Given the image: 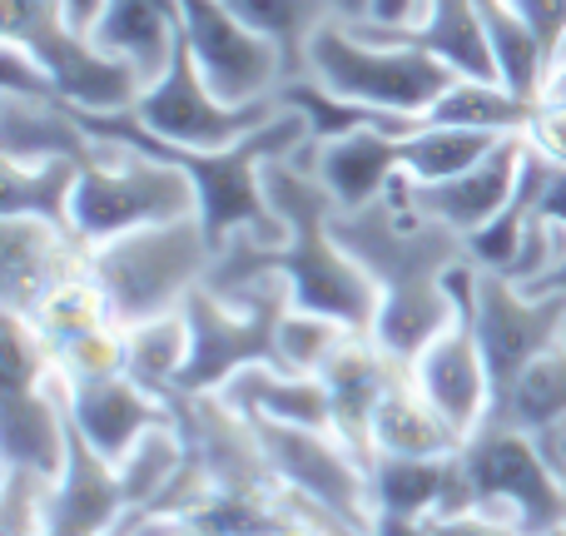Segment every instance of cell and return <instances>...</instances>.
Returning a JSON list of instances; mask_svg holds the SVG:
<instances>
[{
  "mask_svg": "<svg viewBox=\"0 0 566 536\" xmlns=\"http://www.w3.org/2000/svg\"><path fill=\"white\" fill-rule=\"evenodd\" d=\"M333 234L363 264V273L378 283L373 338L392 358L412 362L458 318V298H452L448 273L468 264V239L458 229L438 224V219L418 214L408 189H402V175L373 204L338 209L333 214Z\"/></svg>",
  "mask_w": 566,
  "mask_h": 536,
  "instance_id": "obj_1",
  "label": "cell"
},
{
  "mask_svg": "<svg viewBox=\"0 0 566 536\" xmlns=\"http://www.w3.org/2000/svg\"><path fill=\"white\" fill-rule=\"evenodd\" d=\"M80 125L90 129L95 139L119 149H145V155L159 159H175L199 189V219H205L209 239L219 249L229 244L234 234H254L264 244H279L283 239V219L269 204V189H264V169L269 159L283 155H298L308 145V119L298 109L283 105L269 125H259L254 135L234 139L224 149H179L155 139L145 125L135 119V109H109V115H95V109H75Z\"/></svg>",
  "mask_w": 566,
  "mask_h": 536,
  "instance_id": "obj_2",
  "label": "cell"
},
{
  "mask_svg": "<svg viewBox=\"0 0 566 536\" xmlns=\"http://www.w3.org/2000/svg\"><path fill=\"white\" fill-rule=\"evenodd\" d=\"M219 244L209 239L205 219H169L135 234L90 244V273L105 288V303L119 328H135L159 313H179L185 298L209 278Z\"/></svg>",
  "mask_w": 566,
  "mask_h": 536,
  "instance_id": "obj_3",
  "label": "cell"
},
{
  "mask_svg": "<svg viewBox=\"0 0 566 536\" xmlns=\"http://www.w3.org/2000/svg\"><path fill=\"white\" fill-rule=\"evenodd\" d=\"M289 308H293V288L283 273H259V278L224 293L199 283L185 298L189 362L185 378H179V392H219L234 372L254 368V362L283 368L279 328Z\"/></svg>",
  "mask_w": 566,
  "mask_h": 536,
  "instance_id": "obj_4",
  "label": "cell"
},
{
  "mask_svg": "<svg viewBox=\"0 0 566 536\" xmlns=\"http://www.w3.org/2000/svg\"><path fill=\"white\" fill-rule=\"evenodd\" d=\"M323 90L358 105L388 109V115L428 119L438 95L452 85V70L438 55L418 45H392V40H373L363 30L343 25V20H323L308 40V70Z\"/></svg>",
  "mask_w": 566,
  "mask_h": 536,
  "instance_id": "obj_5",
  "label": "cell"
},
{
  "mask_svg": "<svg viewBox=\"0 0 566 536\" xmlns=\"http://www.w3.org/2000/svg\"><path fill=\"white\" fill-rule=\"evenodd\" d=\"M189 214H199L195 179L175 159L145 155V149H115L99 165H85L70 199V224L85 244H105V239Z\"/></svg>",
  "mask_w": 566,
  "mask_h": 536,
  "instance_id": "obj_6",
  "label": "cell"
},
{
  "mask_svg": "<svg viewBox=\"0 0 566 536\" xmlns=\"http://www.w3.org/2000/svg\"><path fill=\"white\" fill-rule=\"evenodd\" d=\"M462 467H468L472 502L517 517L522 536L566 527V477L537 432L488 418L462 442Z\"/></svg>",
  "mask_w": 566,
  "mask_h": 536,
  "instance_id": "obj_7",
  "label": "cell"
},
{
  "mask_svg": "<svg viewBox=\"0 0 566 536\" xmlns=\"http://www.w3.org/2000/svg\"><path fill=\"white\" fill-rule=\"evenodd\" d=\"M264 442L269 462L279 467V477L289 482L293 507L328 512L333 522H343L348 532L373 536L378 522V502H373V477L368 458L353 448L343 432L333 428H293V422H269L249 418Z\"/></svg>",
  "mask_w": 566,
  "mask_h": 536,
  "instance_id": "obj_8",
  "label": "cell"
},
{
  "mask_svg": "<svg viewBox=\"0 0 566 536\" xmlns=\"http://www.w3.org/2000/svg\"><path fill=\"white\" fill-rule=\"evenodd\" d=\"M279 99H254V105H234L224 99L214 85L205 80L199 70L195 50L185 40V25H179V45H175V60L169 70L145 85V95L135 99V119L149 129L155 139L165 145H179V149H224L234 139L254 135L259 125L279 115Z\"/></svg>",
  "mask_w": 566,
  "mask_h": 536,
  "instance_id": "obj_9",
  "label": "cell"
},
{
  "mask_svg": "<svg viewBox=\"0 0 566 536\" xmlns=\"http://www.w3.org/2000/svg\"><path fill=\"white\" fill-rule=\"evenodd\" d=\"M472 323L482 358L492 372V408L512 392V382L557 343H566V293H527L507 273L478 269L472 278Z\"/></svg>",
  "mask_w": 566,
  "mask_h": 536,
  "instance_id": "obj_10",
  "label": "cell"
},
{
  "mask_svg": "<svg viewBox=\"0 0 566 536\" xmlns=\"http://www.w3.org/2000/svg\"><path fill=\"white\" fill-rule=\"evenodd\" d=\"M472 278H478L472 259L448 273L452 298H458V318L412 358V382L462 438H472L492 412V372H488V358H482L478 323H472Z\"/></svg>",
  "mask_w": 566,
  "mask_h": 536,
  "instance_id": "obj_11",
  "label": "cell"
},
{
  "mask_svg": "<svg viewBox=\"0 0 566 536\" xmlns=\"http://www.w3.org/2000/svg\"><path fill=\"white\" fill-rule=\"evenodd\" d=\"M179 25L195 50L205 80L234 105L279 99V85L289 80V60L269 35L234 15L224 0H179Z\"/></svg>",
  "mask_w": 566,
  "mask_h": 536,
  "instance_id": "obj_12",
  "label": "cell"
},
{
  "mask_svg": "<svg viewBox=\"0 0 566 536\" xmlns=\"http://www.w3.org/2000/svg\"><path fill=\"white\" fill-rule=\"evenodd\" d=\"M0 40H20L30 55L45 65V75L55 80L60 99L75 109H95V115H109V109H135V99L145 95V80L129 60L109 55V50L95 45V35H80L70 30L65 10H45L40 20H30L20 35H0Z\"/></svg>",
  "mask_w": 566,
  "mask_h": 536,
  "instance_id": "obj_13",
  "label": "cell"
},
{
  "mask_svg": "<svg viewBox=\"0 0 566 536\" xmlns=\"http://www.w3.org/2000/svg\"><path fill=\"white\" fill-rule=\"evenodd\" d=\"M90 269V244L50 219L0 214V293L6 313H35L65 278Z\"/></svg>",
  "mask_w": 566,
  "mask_h": 536,
  "instance_id": "obj_14",
  "label": "cell"
},
{
  "mask_svg": "<svg viewBox=\"0 0 566 536\" xmlns=\"http://www.w3.org/2000/svg\"><path fill=\"white\" fill-rule=\"evenodd\" d=\"M65 402H70V428L119 467L139 442L155 428L175 422V402L159 392L139 388L125 372H105V378H85V382H65Z\"/></svg>",
  "mask_w": 566,
  "mask_h": 536,
  "instance_id": "obj_15",
  "label": "cell"
},
{
  "mask_svg": "<svg viewBox=\"0 0 566 536\" xmlns=\"http://www.w3.org/2000/svg\"><path fill=\"white\" fill-rule=\"evenodd\" d=\"M522 159H527V139L507 135L502 145H492L472 169H462V175L438 179V185H418V179L402 175V189H408V199H412L418 214L438 219V224L458 229V234L468 239V234H478L482 224H492V219L507 209V199L517 195Z\"/></svg>",
  "mask_w": 566,
  "mask_h": 536,
  "instance_id": "obj_16",
  "label": "cell"
},
{
  "mask_svg": "<svg viewBox=\"0 0 566 536\" xmlns=\"http://www.w3.org/2000/svg\"><path fill=\"white\" fill-rule=\"evenodd\" d=\"M0 462L60 482L70 462V402L60 368L35 382H6L0 408Z\"/></svg>",
  "mask_w": 566,
  "mask_h": 536,
  "instance_id": "obj_17",
  "label": "cell"
},
{
  "mask_svg": "<svg viewBox=\"0 0 566 536\" xmlns=\"http://www.w3.org/2000/svg\"><path fill=\"white\" fill-rule=\"evenodd\" d=\"M412 362L392 358L373 333H348V338L333 348V358L318 368L323 388L333 402V428L373 462V412L378 402L408 378Z\"/></svg>",
  "mask_w": 566,
  "mask_h": 536,
  "instance_id": "obj_18",
  "label": "cell"
},
{
  "mask_svg": "<svg viewBox=\"0 0 566 536\" xmlns=\"http://www.w3.org/2000/svg\"><path fill=\"white\" fill-rule=\"evenodd\" d=\"M368 477H373L378 517L428 522V517H442V512L478 507V502H472V487H468V467H462V448L438 452V458L373 452Z\"/></svg>",
  "mask_w": 566,
  "mask_h": 536,
  "instance_id": "obj_19",
  "label": "cell"
},
{
  "mask_svg": "<svg viewBox=\"0 0 566 536\" xmlns=\"http://www.w3.org/2000/svg\"><path fill=\"white\" fill-rule=\"evenodd\" d=\"M119 145L95 139L80 125L75 105L65 99H30L0 90V159L15 165H45V159H75V165H99Z\"/></svg>",
  "mask_w": 566,
  "mask_h": 536,
  "instance_id": "obj_20",
  "label": "cell"
},
{
  "mask_svg": "<svg viewBox=\"0 0 566 536\" xmlns=\"http://www.w3.org/2000/svg\"><path fill=\"white\" fill-rule=\"evenodd\" d=\"M298 159L318 175V185L333 195L338 209H363L392 189L402 175V135L388 129H348L338 139H313L298 149Z\"/></svg>",
  "mask_w": 566,
  "mask_h": 536,
  "instance_id": "obj_21",
  "label": "cell"
},
{
  "mask_svg": "<svg viewBox=\"0 0 566 536\" xmlns=\"http://www.w3.org/2000/svg\"><path fill=\"white\" fill-rule=\"evenodd\" d=\"M343 25H348V20H343ZM353 30H363V35H373V40H392V45L428 50L452 75L502 80L488 25H482V15H478V0H428L412 25H373V20H363V25H353Z\"/></svg>",
  "mask_w": 566,
  "mask_h": 536,
  "instance_id": "obj_22",
  "label": "cell"
},
{
  "mask_svg": "<svg viewBox=\"0 0 566 536\" xmlns=\"http://www.w3.org/2000/svg\"><path fill=\"white\" fill-rule=\"evenodd\" d=\"M219 398L229 408H239L244 418L293 422V428H333V402L318 372H289V368H274V362H254V368L234 372L219 388Z\"/></svg>",
  "mask_w": 566,
  "mask_h": 536,
  "instance_id": "obj_23",
  "label": "cell"
},
{
  "mask_svg": "<svg viewBox=\"0 0 566 536\" xmlns=\"http://www.w3.org/2000/svg\"><path fill=\"white\" fill-rule=\"evenodd\" d=\"M90 35L99 50L129 60L145 85H155L179 45V0H109Z\"/></svg>",
  "mask_w": 566,
  "mask_h": 536,
  "instance_id": "obj_24",
  "label": "cell"
},
{
  "mask_svg": "<svg viewBox=\"0 0 566 536\" xmlns=\"http://www.w3.org/2000/svg\"><path fill=\"white\" fill-rule=\"evenodd\" d=\"M462 432L422 398V388L412 382V368L388 398L373 412V452H408V458H438V452H458Z\"/></svg>",
  "mask_w": 566,
  "mask_h": 536,
  "instance_id": "obj_25",
  "label": "cell"
},
{
  "mask_svg": "<svg viewBox=\"0 0 566 536\" xmlns=\"http://www.w3.org/2000/svg\"><path fill=\"white\" fill-rule=\"evenodd\" d=\"M537 99L517 95L502 80H472L458 75L428 109L432 125H462V129H488V135H527Z\"/></svg>",
  "mask_w": 566,
  "mask_h": 536,
  "instance_id": "obj_26",
  "label": "cell"
},
{
  "mask_svg": "<svg viewBox=\"0 0 566 536\" xmlns=\"http://www.w3.org/2000/svg\"><path fill=\"white\" fill-rule=\"evenodd\" d=\"M189 362V318L179 313H159L145 318L135 328H125V368L139 388L159 392V398H175L179 378H185Z\"/></svg>",
  "mask_w": 566,
  "mask_h": 536,
  "instance_id": "obj_27",
  "label": "cell"
},
{
  "mask_svg": "<svg viewBox=\"0 0 566 536\" xmlns=\"http://www.w3.org/2000/svg\"><path fill=\"white\" fill-rule=\"evenodd\" d=\"M75 159H45V165H15L0 159V214H25V219H50L60 229L70 224V199H75L80 179Z\"/></svg>",
  "mask_w": 566,
  "mask_h": 536,
  "instance_id": "obj_28",
  "label": "cell"
},
{
  "mask_svg": "<svg viewBox=\"0 0 566 536\" xmlns=\"http://www.w3.org/2000/svg\"><path fill=\"white\" fill-rule=\"evenodd\" d=\"M507 135H488V129H462V125H432L422 119L418 129L402 135V175L418 185H438L462 169H472L492 145H502Z\"/></svg>",
  "mask_w": 566,
  "mask_h": 536,
  "instance_id": "obj_29",
  "label": "cell"
},
{
  "mask_svg": "<svg viewBox=\"0 0 566 536\" xmlns=\"http://www.w3.org/2000/svg\"><path fill=\"white\" fill-rule=\"evenodd\" d=\"M488 418H502V422H517L527 432H552L566 422V343H557L552 353H542L517 382L512 392L488 412Z\"/></svg>",
  "mask_w": 566,
  "mask_h": 536,
  "instance_id": "obj_30",
  "label": "cell"
},
{
  "mask_svg": "<svg viewBox=\"0 0 566 536\" xmlns=\"http://www.w3.org/2000/svg\"><path fill=\"white\" fill-rule=\"evenodd\" d=\"M244 25H254L259 35H269L289 60V80L308 70V40L323 20H333L328 0H224Z\"/></svg>",
  "mask_w": 566,
  "mask_h": 536,
  "instance_id": "obj_31",
  "label": "cell"
},
{
  "mask_svg": "<svg viewBox=\"0 0 566 536\" xmlns=\"http://www.w3.org/2000/svg\"><path fill=\"white\" fill-rule=\"evenodd\" d=\"M348 333H358V328H348V323H338V318H323V313H308V308H289L283 313V328H279L283 368L318 372Z\"/></svg>",
  "mask_w": 566,
  "mask_h": 536,
  "instance_id": "obj_32",
  "label": "cell"
},
{
  "mask_svg": "<svg viewBox=\"0 0 566 536\" xmlns=\"http://www.w3.org/2000/svg\"><path fill=\"white\" fill-rule=\"evenodd\" d=\"M55 482L25 467H6L0 477V536H50Z\"/></svg>",
  "mask_w": 566,
  "mask_h": 536,
  "instance_id": "obj_33",
  "label": "cell"
},
{
  "mask_svg": "<svg viewBox=\"0 0 566 536\" xmlns=\"http://www.w3.org/2000/svg\"><path fill=\"white\" fill-rule=\"evenodd\" d=\"M428 536H522V527L517 517H507L497 507H462L428 517Z\"/></svg>",
  "mask_w": 566,
  "mask_h": 536,
  "instance_id": "obj_34",
  "label": "cell"
},
{
  "mask_svg": "<svg viewBox=\"0 0 566 536\" xmlns=\"http://www.w3.org/2000/svg\"><path fill=\"white\" fill-rule=\"evenodd\" d=\"M522 139H527L537 155H547L552 165H566V99H537L532 125Z\"/></svg>",
  "mask_w": 566,
  "mask_h": 536,
  "instance_id": "obj_35",
  "label": "cell"
},
{
  "mask_svg": "<svg viewBox=\"0 0 566 536\" xmlns=\"http://www.w3.org/2000/svg\"><path fill=\"white\" fill-rule=\"evenodd\" d=\"M507 6L527 20L532 35L542 40V50L557 60L562 45H566V0H507Z\"/></svg>",
  "mask_w": 566,
  "mask_h": 536,
  "instance_id": "obj_36",
  "label": "cell"
},
{
  "mask_svg": "<svg viewBox=\"0 0 566 536\" xmlns=\"http://www.w3.org/2000/svg\"><path fill=\"white\" fill-rule=\"evenodd\" d=\"M537 209H542L547 219H557V224L566 229V165H552V169H547V185H542Z\"/></svg>",
  "mask_w": 566,
  "mask_h": 536,
  "instance_id": "obj_37",
  "label": "cell"
},
{
  "mask_svg": "<svg viewBox=\"0 0 566 536\" xmlns=\"http://www.w3.org/2000/svg\"><path fill=\"white\" fill-rule=\"evenodd\" d=\"M422 6H428V0H378L373 25H412V20L422 15ZM358 25H363V20H358Z\"/></svg>",
  "mask_w": 566,
  "mask_h": 536,
  "instance_id": "obj_38",
  "label": "cell"
},
{
  "mask_svg": "<svg viewBox=\"0 0 566 536\" xmlns=\"http://www.w3.org/2000/svg\"><path fill=\"white\" fill-rule=\"evenodd\" d=\"M109 0H60V10H65L70 30H80V35H90V30L99 25V15H105Z\"/></svg>",
  "mask_w": 566,
  "mask_h": 536,
  "instance_id": "obj_39",
  "label": "cell"
},
{
  "mask_svg": "<svg viewBox=\"0 0 566 536\" xmlns=\"http://www.w3.org/2000/svg\"><path fill=\"white\" fill-rule=\"evenodd\" d=\"M328 6H333V20H348V25H358V20H373L378 0H328Z\"/></svg>",
  "mask_w": 566,
  "mask_h": 536,
  "instance_id": "obj_40",
  "label": "cell"
},
{
  "mask_svg": "<svg viewBox=\"0 0 566 536\" xmlns=\"http://www.w3.org/2000/svg\"><path fill=\"white\" fill-rule=\"evenodd\" d=\"M115 536H185L175 522H125Z\"/></svg>",
  "mask_w": 566,
  "mask_h": 536,
  "instance_id": "obj_41",
  "label": "cell"
},
{
  "mask_svg": "<svg viewBox=\"0 0 566 536\" xmlns=\"http://www.w3.org/2000/svg\"><path fill=\"white\" fill-rule=\"evenodd\" d=\"M542 448L552 452V462H557L562 477H566V422H562V428H552V432H542Z\"/></svg>",
  "mask_w": 566,
  "mask_h": 536,
  "instance_id": "obj_42",
  "label": "cell"
},
{
  "mask_svg": "<svg viewBox=\"0 0 566 536\" xmlns=\"http://www.w3.org/2000/svg\"><path fill=\"white\" fill-rule=\"evenodd\" d=\"M537 536H566V527H557V532H537Z\"/></svg>",
  "mask_w": 566,
  "mask_h": 536,
  "instance_id": "obj_43",
  "label": "cell"
},
{
  "mask_svg": "<svg viewBox=\"0 0 566 536\" xmlns=\"http://www.w3.org/2000/svg\"><path fill=\"white\" fill-rule=\"evenodd\" d=\"M562 50H566V45H562Z\"/></svg>",
  "mask_w": 566,
  "mask_h": 536,
  "instance_id": "obj_44",
  "label": "cell"
}]
</instances>
